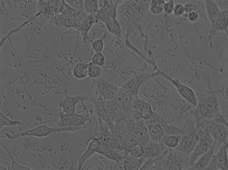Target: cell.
<instances>
[{"mask_svg":"<svg viewBox=\"0 0 228 170\" xmlns=\"http://www.w3.org/2000/svg\"><path fill=\"white\" fill-rule=\"evenodd\" d=\"M189 155L175 149L168 148L161 165L163 169L188 170Z\"/></svg>","mask_w":228,"mask_h":170,"instance_id":"1","label":"cell"},{"mask_svg":"<svg viewBox=\"0 0 228 170\" xmlns=\"http://www.w3.org/2000/svg\"><path fill=\"white\" fill-rule=\"evenodd\" d=\"M213 142L212 138L207 129L203 133L189 155L190 168L193 165L200 157L211 147Z\"/></svg>","mask_w":228,"mask_h":170,"instance_id":"2","label":"cell"},{"mask_svg":"<svg viewBox=\"0 0 228 170\" xmlns=\"http://www.w3.org/2000/svg\"><path fill=\"white\" fill-rule=\"evenodd\" d=\"M213 140L212 144L215 152L223 144L228 142V127L213 122L207 129Z\"/></svg>","mask_w":228,"mask_h":170,"instance_id":"3","label":"cell"},{"mask_svg":"<svg viewBox=\"0 0 228 170\" xmlns=\"http://www.w3.org/2000/svg\"><path fill=\"white\" fill-rule=\"evenodd\" d=\"M200 137L196 133L185 135L180 139L175 149L189 155L192 152Z\"/></svg>","mask_w":228,"mask_h":170,"instance_id":"4","label":"cell"},{"mask_svg":"<svg viewBox=\"0 0 228 170\" xmlns=\"http://www.w3.org/2000/svg\"><path fill=\"white\" fill-rule=\"evenodd\" d=\"M60 117V127H80L84 126L87 119L83 115L75 113L66 114Z\"/></svg>","mask_w":228,"mask_h":170,"instance_id":"5","label":"cell"},{"mask_svg":"<svg viewBox=\"0 0 228 170\" xmlns=\"http://www.w3.org/2000/svg\"><path fill=\"white\" fill-rule=\"evenodd\" d=\"M55 127H51L45 125H42L14 135H11L8 134L7 135L8 137L11 139L24 136H32L42 137L55 132Z\"/></svg>","mask_w":228,"mask_h":170,"instance_id":"6","label":"cell"},{"mask_svg":"<svg viewBox=\"0 0 228 170\" xmlns=\"http://www.w3.org/2000/svg\"><path fill=\"white\" fill-rule=\"evenodd\" d=\"M175 85L177 90L181 96L191 105L196 107L198 105L196 96L190 88L180 82L178 79L175 80Z\"/></svg>","mask_w":228,"mask_h":170,"instance_id":"7","label":"cell"},{"mask_svg":"<svg viewBox=\"0 0 228 170\" xmlns=\"http://www.w3.org/2000/svg\"><path fill=\"white\" fill-rule=\"evenodd\" d=\"M228 142L222 145L214 153L218 170H228Z\"/></svg>","mask_w":228,"mask_h":170,"instance_id":"8","label":"cell"},{"mask_svg":"<svg viewBox=\"0 0 228 170\" xmlns=\"http://www.w3.org/2000/svg\"><path fill=\"white\" fill-rule=\"evenodd\" d=\"M166 148L160 142L152 141L146 144L144 149L147 156L152 158L161 155Z\"/></svg>","mask_w":228,"mask_h":170,"instance_id":"9","label":"cell"},{"mask_svg":"<svg viewBox=\"0 0 228 170\" xmlns=\"http://www.w3.org/2000/svg\"><path fill=\"white\" fill-rule=\"evenodd\" d=\"M214 148L211 147L200 157L189 170H203L207 165L214 153Z\"/></svg>","mask_w":228,"mask_h":170,"instance_id":"10","label":"cell"},{"mask_svg":"<svg viewBox=\"0 0 228 170\" xmlns=\"http://www.w3.org/2000/svg\"><path fill=\"white\" fill-rule=\"evenodd\" d=\"M99 144L100 142L99 140L96 138L90 140L86 149L79 158L78 164L79 169H81L86 159L93 154L97 152Z\"/></svg>","mask_w":228,"mask_h":170,"instance_id":"11","label":"cell"},{"mask_svg":"<svg viewBox=\"0 0 228 170\" xmlns=\"http://www.w3.org/2000/svg\"><path fill=\"white\" fill-rule=\"evenodd\" d=\"M149 135L152 141L160 142L161 139L165 135L163 127L157 123H150L148 125Z\"/></svg>","mask_w":228,"mask_h":170,"instance_id":"12","label":"cell"},{"mask_svg":"<svg viewBox=\"0 0 228 170\" xmlns=\"http://www.w3.org/2000/svg\"><path fill=\"white\" fill-rule=\"evenodd\" d=\"M78 102V97L76 96H67L63 100L62 107L66 114L74 112L76 106Z\"/></svg>","mask_w":228,"mask_h":170,"instance_id":"13","label":"cell"},{"mask_svg":"<svg viewBox=\"0 0 228 170\" xmlns=\"http://www.w3.org/2000/svg\"><path fill=\"white\" fill-rule=\"evenodd\" d=\"M131 156L126 158L123 160V166L125 170H138L141 168L142 159Z\"/></svg>","mask_w":228,"mask_h":170,"instance_id":"14","label":"cell"},{"mask_svg":"<svg viewBox=\"0 0 228 170\" xmlns=\"http://www.w3.org/2000/svg\"><path fill=\"white\" fill-rule=\"evenodd\" d=\"M88 64L85 62H79L74 66L73 74L77 79H81L85 78L88 75Z\"/></svg>","mask_w":228,"mask_h":170,"instance_id":"15","label":"cell"},{"mask_svg":"<svg viewBox=\"0 0 228 170\" xmlns=\"http://www.w3.org/2000/svg\"><path fill=\"white\" fill-rule=\"evenodd\" d=\"M180 138L174 135H164L160 140V142L167 148L174 149L179 144Z\"/></svg>","mask_w":228,"mask_h":170,"instance_id":"16","label":"cell"},{"mask_svg":"<svg viewBox=\"0 0 228 170\" xmlns=\"http://www.w3.org/2000/svg\"><path fill=\"white\" fill-rule=\"evenodd\" d=\"M179 129L183 136L190 135L196 132V125L194 121L187 119Z\"/></svg>","mask_w":228,"mask_h":170,"instance_id":"17","label":"cell"},{"mask_svg":"<svg viewBox=\"0 0 228 170\" xmlns=\"http://www.w3.org/2000/svg\"><path fill=\"white\" fill-rule=\"evenodd\" d=\"M127 150L131 156L137 158H141L144 153V147L138 143L131 145L127 148Z\"/></svg>","mask_w":228,"mask_h":170,"instance_id":"18","label":"cell"},{"mask_svg":"<svg viewBox=\"0 0 228 170\" xmlns=\"http://www.w3.org/2000/svg\"><path fill=\"white\" fill-rule=\"evenodd\" d=\"M102 69L101 66L90 62L88 66V75L93 79L97 78L101 75Z\"/></svg>","mask_w":228,"mask_h":170,"instance_id":"19","label":"cell"},{"mask_svg":"<svg viewBox=\"0 0 228 170\" xmlns=\"http://www.w3.org/2000/svg\"><path fill=\"white\" fill-rule=\"evenodd\" d=\"M165 2V0H152L150 6V9L151 12L155 14H158L162 13L164 11Z\"/></svg>","mask_w":228,"mask_h":170,"instance_id":"20","label":"cell"},{"mask_svg":"<svg viewBox=\"0 0 228 170\" xmlns=\"http://www.w3.org/2000/svg\"><path fill=\"white\" fill-rule=\"evenodd\" d=\"M84 5V10L89 14L96 12L99 8L98 1L96 0H85Z\"/></svg>","mask_w":228,"mask_h":170,"instance_id":"21","label":"cell"},{"mask_svg":"<svg viewBox=\"0 0 228 170\" xmlns=\"http://www.w3.org/2000/svg\"><path fill=\"white\" fill-rule=\"evenodd\" d=\"M105 62V56L102 52H95L92 56L91 62L95 64L101 66Z\"/></svg>","mask_w":228,"mask_h":170,"instance_id":"22","label":"cell"},{"mask_svg":"<svg viewBox=\"0 0 228 170\" xmlns=\"http://www.w3.org/2000/svg\"><path fill=\"white\" fill-rule=\"evenodd\" d=\"M0 129L6 125L15 126L20 125L21 123L19 121L11 120L3 115H1L0 117Z\"/></svg>","mask_w":228,"mask_h":170,"instance_id":"23","label":"cell"},{"mask_svg":"<svg viewBox=\"0 0 228 170\" xmlns=\"http://www.w3.org/2000/svg\"><path fill=\"white\" fill-rule=\"evenodd\" d=\"M104 43L101 39L94 40L91 43V47L95 52H102L104 48Z\"/></svg>","mask_w":228,"mask_h":170,"instance_id":"24","label":"cell"},{"mask_svg":"<svg viewBox=\"0 0 228 170\" xmlns=\"http://www.w3.org/2000/svg\"><path fill=\"white\" fill-rule=\"evenodd\" d=\"M174 6L173 0L165 1L164 5L163 11L167 14H170L173 12Z\"/></svg>","mask_w":228,"mask_h":170,"instance_id":"25","label":"cell"},{"mask_svg":"<svg viewBox=\"0 0 228 170\" xmlns=\"http://www.w3.org/2000/svg\"><path fill=\"white\" fill-rule=\"evenodd\" d=\"M184 12L186 13L196 11L198 9L197 5L192 2L186 3L184 5Z\"/></svg>","mask_w":228,"mask_h":170,"instance_id":"26","label":"cell"},{"mask_svg":"<svg viewBox=\"0 0 228 170\" xmlns=\"http://www.w3.org/2000/svg\"><path fill=\"white\" fill-rule=\"evenodd\" d=\"M184 12V6L180 3L174 5L173 12L174 15L179 16L183 14Z\"/></svg>","mask_w":228,"mask_h":170,"instance_id":"27","label":"cell"},{"mask_svg":"<svg viewBox=\"0 0 228 170\" xmlns=\"http://www.w3.org/2000/svg\"><path fill=\"white\" fill-rule=\"evenodd\" d=\"M141 114L142 117L144 119H147L151 117L152 113L150 108H143L141 110Z\"/></svg>","mask_w":228,"mask_h":170,"instance_id":"28","label":"cell"},{"mask_svg":"<svg viewBox=\"0 0 228 170\" xmlns=\"http://www.w3.org/2000/svg\"><path fill=\"white\" fill-rule=\"evenodd\" d=\"M198 14L196 11L189 13L188 16V20L191 22H196L198 19Z\"/></svg>","mask_w":228,"mask_h":170,"instance_id":"29","label":"cell"},{"mask_svg":"<svg viewBox=\"0 0 228 170\" xmlns=\"http://www.w3.org/2000/svg\"><path fill=\"white\" fill-rule=\"evenodd\" d=\"M98 1L99 8L102 10L107 9L109 6V1L107 0H100Z\"/></svg>","mask_w":228,"mask_h":170,"instance_id":"30","label":"cell"}]
</instances>
